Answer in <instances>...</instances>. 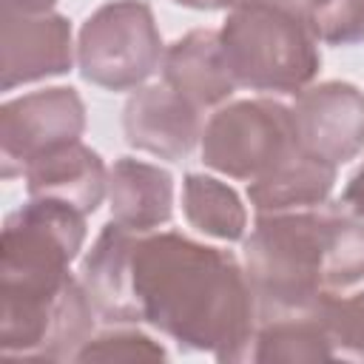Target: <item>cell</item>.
<instances>
[{
	"label": "cell",
	"mask_w": 364,
	"mask_h": 364,
	"mask_svg": "<svg viewBox=\"0 0 364 364\" xmlns=\"http://www.w3.org/2000/svg\"><path fill=\"white\" fill-rule=\"evenodd\" d=\"M173 3L185 9H196V11H222V9L239 6L242 0H173Z\"/></svg>",
	"instance_id": "24"
},
{
	"label": "cell",
	"mask_w": 364,
	"mask_h": 364,
	"mask_svg": "<svg viewBox=\"0 0 364 364\" xmlns=\"http://www.w3.org/2000/svg\"><path fill=\"white\" fill-rule=\"evenodd\" d=\"M0 54L3 91L60 77L74 63L71 23L54 11L23 14L0 6Z\"/></svg>",
	"instance_id": "10"
},
{
	"label": "cell",
	"mask_w": 364,
	"mask_h": 364,
	"mask_svg": "<svg viewBox=\"0 0 364 364\" xmlns=\"http://www.w3.org/2000/svg\"><path fill=\"white\" fill-rule=\"evenodd\" d=\"M333 347L316 313L273 316L253 333L247 361H330Z\"/></svg>",
	"instance_id": "18"
},
{
	"label": "cell",
	"mask_w": 364,
	"mask_h": 364,
	"mask_svg": "<svg viewBox=\"0 0 364 364\" xmlns=\"http://www.w3.org/2000/svg\"><path fill=\"white\" fill-rule=\"evenodd\" d=\"M85 242V213L31 199L6 216L0 239V293H54L65 287Z\"/></svg>",
	"instance_id": "4"
},
{
	"label": "cell",
	"mask_w": 364,
	"mask_h": 364,
	"mask_svg": "<svg viewBox=\"0 0 364 364\" xmlns=\"http://www.w3.org/2000/svg\"><path fill=\"white\" fill-rule=\"evenodd\" d=\"M165 347L151 336L134 327H114L100 336H91L80 350L77 361H142V358H165Z\"/></svg>",
	"instance_id": "21"
},
{
	"label": "cell",
	"mask_w": 364,
	"mask_h": 364,
	"mask_svg": "<svg viewBox=\"0 0 364 364\" xmlns=\"http://www.w3.org/2000/svg\"><path fill=\"white\" fill-rule=\"evenodd\" d=\"M97 307L80 279L54 293H0V350L17 358L63 361L94 336Z\"/></svg>",
	"instance_id": "7"
},
{
	"label": "cell",
	"mask_w": 364,
	"mask_h": 364,
	"mask_svg": "<svg viewBox=\"0 0 364 364\" xmlns=\"http://www.w3.org/2000/svg\"><path fill=\"white\" fill-rule=\"evenodd\" d=\"M290 111L304 154L338 168L364 151V91L358 85L330 80L304 88Z\"/></svg>",
	"instance_id": "9"
},
{
	"label": "cell",
	"mask_w": 364,
	"mask_h": 364,
	"mask_svg": "<svg viewBox=\"0 0 364 364\" xmlns=\"http://www.w3.org/2000/svg\"><path fill=\"white\" fill-rule=\"evenodd\" d=\"M136 233L114 219L100 230L82 259L80 282L97 307V316L111 324H136L131 296V250Z\"/></svg>",
	"instance_id": "14"
},
{
	"label": "cell",
	"mask_w": 364,
	"mask_h": 364,
	"mask_svg": "<svg viewBox=\"0 0 364 364\" xmlns=\"http://www.w3.org/2000/svg\"><path fill=\"white\" fill-rule=\"evenodd\" d=\"M131 296L136 321L182 350L210 353L216 361H247L259 304L233 253L176 230L136 233Z\"/></svg>",
	"instance_id": "1"
},
{
	"label": "cell",
	"mask_w": 364,
	"mask_h": 364,
	"mask_svg": "<svg viewBox=\"0 0 364 364\" xmlns=\"http://www.w3.org/2000/svg\"><path fill=\"white\" fill-rule=\"evenodd\" d=\"M338 205H341L344 213H350V216H355V219H364V162H361V168L350 176V182H347V188H344Z\"/></svg>",
	"instance_id": "22"
},
{
	"label": "cell",
	"mask_w": 364,
	"mask_h": 364,
	"mask_svg": "<svg viewBox=\"0 0 364 364\" xmlns=\"http://www.w3.org/2000/svg\"><path fill=\"white\" fill-rule=\"evenodd\" d=\"M296 148L293 111L267 97L228 102L202 128V162L230 179L253 182Z\"/></svg>",
	"instance_id": "6"
},
{
	"label": "cell",
	"mask_w": 364,
	"mask_h": 364,
	"mask_svg": "<svg viewBox=\"0 0 364 364\" xmlns=\"http://www.w3.org/2000/svg\"><path fill=\"white\" fill-rule=\"evenodd\" d=\"M182 210L193 230L222 239L239 242L247 230V210L239 193L205 173H188L182 182Z\"/></svg>",
	"instance_id": "17"
},
{
	"label": "cell",
	"mask_w": 364,
	"mask_h": 364,
	"mask_svg": "<svg viewBox=\"0 0 364 364\" xmlns=\"http://www.w3.org/2000/svg\"><path fill=\"white\" fill-rule=\"evenodd\" d=\"M333 185H336V168L296 148L273 171L247 182V199L256 216L313 210L330 199Z\"/></svg>",
	"instance_id": "16"
},
{
	"label": "cell",
	"mask_w": 364,
	"mask_h": 364,
	"mask_svg": "<svg viewBox=\"0 0 364 364\" xmlns=\"http://www.w3.org/2000/svg\"><path fill=\"white\" fill-rule=\"evenodd\" d=\"M313 313L327 333L333 358L364 361V290L353 296H330Z\"/></svg>",
	"instance_id": "19"
},
{
	"label": "cell",
	"mask_w": 364,
	"mask_h": 364,
	"mask_svg": "<svg viewBox=\"0 0 364 364\" xmlns=\"http://www.w3.org/2000/svg\"><path fill=\"white\" fill-rule=\"evenodd\" d=\"M162 77L165 85H171L199 111L228 102L239 88L228 71L219 31L210 28L188 31L173 46H168L162 57Z\"/></svg>",
	"instance_id": "13"
},
{
	"label": "cell",
	"mask_w": 364,
	"mask_h": 364,
	"mask_svg": "<svg viewBox=\"0 0 364 364\" xmlns=\"http://www.w3.org/2000/svg\"><path fill=\"white\" fill-rule=\"evenodd\" d=\"M125 142L136 151L182 162L202 142L199 108L171 85H148L131 94L122 111Z\"/></svg>",
	"instance_id": "11"
},
{
	"label": "cell",
	"mask_w": 364,
	"mask_h": 364,
	"mask_svg": "<svg viewBox=\"0 0 364 364\" xmlns=\"http://www.w3.org/2000/svg\"><path fill=\"white\" fill-rule=\"evenodd\" d=\"M228 71L239 88L301 94L321 68L307 23L267 0H242L219 28Z\"/></svg>",
	"instance_id": "3"
},
{
	"label": "cell",
	"mask_w": 364,
	"mask_h": 364,
	"mask_svg": "<svg viewBox=\"0 0 364 364\" xmlns=\"http://www.w3.org/2000/svg\"><path fill=\"white\" fill-rule=\"evenodd\" d=\"M57 0H3L0 6H9L14 11H23V14H48L54 9Z\"/></svg>",
	"instance_id": "23"
},
{
	"label": "cell",
	"mask_w": 364,
	"mask_h": 364,
	"mask_svg": "<svg viewBox=\"0 0 364 364\" xmlns=\"http://www.w3.org/2000/svg\"><path fill=\"white\" fill-rule=\"evenodd\" d=\"M304 23L318 43L327 46L364 43V0H321L307 14Z\"/></svg>",
	"instance_id": "20"
},
{
	"label": "cell",
	"mask_w": 364,
	"mask_h": 364,
	"mask_svg": "<svg viewBox=\"0 0 364 364\" xmlns=\"http://www.w3.org/2000/svg\"><path fill=\"white\" fill-rule=\"evenodd\" d=\"M111 219L134 233H151L171 222L173 179L165 168L122 156L108 171Z\"/></svg>",
	"instance_id": "15"
},
{
	"label": "cell",
	"mask_w": 364,
	"mask_h": 364,
	"mask_svg": "<svg viewBox=\"0 0 364 364\" xmlns=\"http://www.w3.org/2000/svg\"><path fill=\"white\" fill-rule=\"evenodd\" d=\"M23 176L31 199H51L85 216L100 208L108 191L105 162L80 139L34 159L23 171Z\"/></svg>",
	"instance_id": "12"
},
{
	"label": "cell",
	"mask_w": 364,
	"mask_h": 364,
	"mask_svg": "<svg viewBox=\"0 0 364 364\" xmlns=\"http://www.w3.org/2000/svg\"><path fill=\"white\" fill-rule=\"evenodd\" d=\"M162 34L142 0H111L80 28L77 65L82 80L108 91L139 88L162 68Z\"/></svg>",
	"instance_id": "5"
},
{
	"label": "cell",
	"mask_w": 364,
	"mask_h": 364,
	"mask_svg": "<svg viewBox=\"0 0 364 364\" xmlns=\"http://www.w3.org/2000/svg\"><path fill=\"white\" fill-rule=\"evenodd\" d=\"M242 259L256 304L267 316L313 313L364 282V219L318 208L256 216Z\"/></svg>",
	"instance_id": "2"
},
{
	"label": "cell",
	"mask_w": 364,
	"mask_h": 364,
	"mask_svg": "<svg viewBox=\"0 0 364 364\" xmlns=\"http://www.w3.org/2000/svg\"><path fill=\"white\" fill-rule=\"evenodd\" d=\"M85 131V105L74 88L54 85L3 102L0 108V173L11 179L34 159L77 142Z\"/></svg>",
	"instance_id": "8"
},
{
	"label": "cell",
	"mask_w": 364,
	"mask_h": 364,
	"mask_svg": "<svg viewBox=\"0 0 364 364\" xmlns=\"http://www.w3.org/2000/svg\"><path fill=\"white\" fill-rule=\"evenodd\" d=\"M267 3H273V6H282V9H287V11H293V14H299L301 20H307V14L321 3V0H267Z\"/></svg>",
	"instance_id": "25"
}]
</instances>
